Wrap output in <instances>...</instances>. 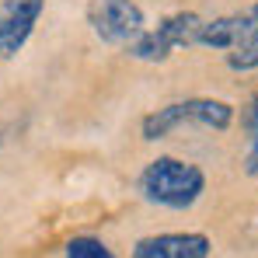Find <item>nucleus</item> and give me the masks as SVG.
I'll use <instances>...</instances> for the list:
<instances>
[{"instance_id": "6", "label": "nucleus", "mask_w": 258, "mask_h": 258, "mask_svg": "<svg viewBox=\"0 0 258 258\" xmlns=\"http://www.w3.org/2000/svg\"><path fill=\"white\" fill-rule=\"evenodd\" d=\"M258 35V4L237 14H223L213 21H203L199 28V45H213V49H241Z\"/></svg>"}, {"instance_id": "9", "label": "nucleus", "mask_w": 258, "mask_h": 258, "mask_svg": "<svg viewBox=\"0 0 258 258\" xmlns=\"http://www.w3.org/2000/svg\"><path fill=\"white\" fill-rule=\"evenodd\" d=\"M227 63H230V70H255L258 67V35L248 45L234 49V52L227 56Z\"/></svg>"}, {"instance_id": "7", "label": "nucleus", "mask_w": 258, "mask_h": 258, "mask_svg": "<svg viewBox=\"0 0 258 258\" xmlns=\"http://www.w3.org/2000/svg\"><path fill=\"white\" fill-rule=\"evenodd\" d=\"M206 255H210L206 234H157V237H143L133 251V258H206Z\"/></svg>"}, {"instance_id": "8", "label": "nucleus", "mask_w": 258, "mask_h": 258, "mask_svg": "<svg viewBox=\"0 0 258 258\" xmlns=\"http://www.w3.org/2000/svg\"><path fill=\"white\" fill-rule=\"evenodd\" d=\"M67 258H115L108 251V244H101L98 237H74L67 244Z\"/></svg>"}, {"instance_id": "2", "label": "nucleus", "mask_w": 258, "mask_h": 258, "mask_svg": "<svg viewBox=\"0 0 258 258\" xmlns=\"http://www.w3.org/2000/svg\"><path fill=\"white\" fill-rule=\"evenodd\" d=\"M185 122H196V126L223 133L234 122V108L227 101H216V98H185V101H171V105L150 112L140 129H143V140H164L168 133H174Z\"/></svg>"}, {"instance_id": "1", "label": "nucleus", "mask_w": 258, "mask_h": 258, "mask_svg": "<svg viewBox=\"0 0 258 258\" xmlns=\"http://www.w3.org/2000/svg\"><path fill=\"white\" fill-rule=\"evenodd\" d=\"M206 188V174L196 164H185L178 157H157L140 174V192L154 206L168 210H188Z\"/></svg>"}, {"instance_id": "4", "label": "nucleus", "mask_w": 258, "mask_h": 258, "mask_svg": "<svg viewBox=\"0 0 258 258\" xmlns=\"http://www.w3.org/2000/svg\"><path fill=\"white\" fill-rule=\"evenodd\" d=\"M87 25L101 42L112 45H129L147 28L136 0H91L87 4Z\"/></svg>"}, {"instance_id": "5", "label": "nucleus", "mask_w": 258, "mask_h": 258, "mask_svg": "<svg viewBox=\"0 0 258 258\" xmlns=\"http://www.w3.org/2000/svg\"><path fill=\"white\" fill-rule=\"evenodd\" d=\"M45 0H0V59L18 56L32 39Z\"/></svg>"}, {"instance_id": "11", "label": "nucleus", "mask_w": 258, "mask_h": 258, "mask_svg": "<svg viewBox=\"0 0 258 258\" xmlns=\"http://www.w3.org/2000/svg\"><path fill=\"white\" fill-rule=\"evenodd\" d=\"M248 133L258 136V98L251 101V108H248Z\"/></svg>"}, {"instance_id": "3", "label": "nucleus", "mask_w": 258, "mask_h": 258, "mask_svg": "<svg viewBox=\"0 0 258 258\" xmlns=\"http://www.w3.org/2000/svg\"><path fill=\"white\" fill-rule=\"evenodd\" d=\"M199 28H203V18L192 14V11H178V14H168L157 28H143L140 39L129 42V52L136 59H147V63H161L168 59L174 49L181 45H196L199 42Z\"/></svg>"}, {"instance_id": "10", "label": "nucleus", "mask_w": 258, "mask_h": 258, "mask_svg": "<svg viewBox=\"0 0 258 258\" xmlns=\"http://www.w3.org/2000/svg\"><path fill=\"white\" fill-rule=\"evenodd\" d=\"M248 174H258V136H251V150H248Z\"/></svg>"}]
</instances>
